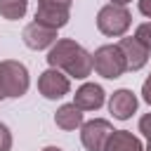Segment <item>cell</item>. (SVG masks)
Here are the masks:
<instances>
[{"label":"cell","instance_id":"30bf717a","mask_svg":"<svg viewBox=\"0 0 151 151\" xmlns=\"http://www.w3.org/2000/svg\"><path fill=\"white\" fill-rule=\"evenodd\" d=\"M104 97H106V92H104L101 85H97V83H83L76 90V94H73V104L80 111H97V109H101Z\"/></svg>","mask_w":151,"mask_h":151},{"label":"cell","instance_id":"277c9868","mask_svg":"<svg viewBox=\"0 0 151 151\" xmlns=\"http://www.w3.org/2000/svg\"><path fill=\"white\" fill-rule=\"evenodd\" d=\"M92 68L101 78H106V80H116V78H120L127 71L125 57L118 50V45H101V47H97L94 54H92Z\"/></svg>","mask_w":151,"mask_h":151},{"label":"cell","instance_id":"7c38bea8","mask_svg":"<svg viewBox=\"0 0 151 151\" xmlns=\"http://www.w3.org/2000/svg\"><path fill=\"white\" fill-rule=\"evenodd\" d=\"M104 151H144V144L137 134H132L127 130H113Z\"/></svg>","mask_w":151,"mask_h":151},{"label":"cell","instance_id":"52a82bcc","mask_svg":"<svg viewBox=\"0 0 151 151\" xmlns=\"http://www.w3.org/2000/svg\"><path fill=\"white\" fill-rule=\"evenodd\" d=\"M21 38H24V45L28 50L38 52V50H47V47H52L57 42V31L50 28V26H42L38 21H31V24L24 26Z\"/></svg>","mask_w":151,"mask_h":151},{"label":"cell","instance_id":"4fadbf2b","mask_svg":"<svg viewBox=\"0 0 151 151\" xmlns=\"http://www.w3.org/2000/svg\"><path fill=\"white\" fill-rule=\"evenodd\" d=\"M54 123H57V127L71 132V130L80 127L85 120H83V111L71 101V104H61V106L57 109V113H54Z\"/></svg>","mask_w":151,"mask_h":151},{"label":"cell","instance_id":"d6986e66","mask_svg":"<svg viewBox=\"0 0 151 151\" xmlns=\"http://www.w3.org/2000/svg\"><path fill=\"white\" fill-rule=\"evenodd\" d=\"M71 2L73 0H38V5H54V7H66V9H71Z\"/></svg>","mask_w":151,"mask_h":151},{"label":"cell","instance_id":"6da1fadb","mask_svg":"<svg viewBox=\"0 0 151 151\" xmlns=\"http://www.w3.org/2000/svg\"><path fill=\"white\" fill-rule=\"evenodd\" d=\"M50 68L64 71L68 78H87L92 73V54L71 38H59L47 52Z\"/></svg>","mask_w":151,"mask_h":151},{"label":"cell","instance_id":"ac0fdd59","mask_svg":"<svg viewBox=\"0 0 151 151\" xmlns=\"http://www.w3.org/2000/svg\"><path fill=\"white\" fill-rule=\"evenodd\" d=\"M142 99L151 106V73L146 76V80H144V85H142Z\"/></svg>","mask_w":151,"mask_h":151},{"label":"cell","instance_id":"9c48e42d","mask_svg":"<svg viewBox=\"0 0 151 151\" xmlns=\"http://www.w3.org/2000/svg\"><path fill=\"white\" fill-rule=\"evenodd\" d=\"M137 106H139V99H137V94H134L132 90H127V87L116 90V92L111 94V99H109V111H111L113 118H118V120L132 118V113L137 111Z\"/></svg>","mask_w":151,"mask_h":151},{"label":"cell","instance_id":"ffe728a7","mask_svg":"<svg viewBox=\"0 0 151 151\" xmlns=\"http://www.w3.org/2000/svg\"><path fill=\"white\" fill-rule=\"evenodd\" d=\"M137 5H139V12L146 19H151V0H137Z\"/></svg>","mask_w":151,"mask_h":151},{"label":"cell","instance_id":"ba28073f","mask_svg":"<svg viewBox=\"0 0 151 151\" xmlns=\"http://www.w3.org/2000/svg\"><path fill=\"white\" fill-rule=\"evenodd\" d=\"M118 50H120L123 57H125L127 71H139V68H144L146 61H149V50H146L134 35H132V38H120V40H118Z\"/></svg>","mask_w":151,"mask_h":151},{"label":"cell","instance_id":"7a4b0ae2","mask_svg":"<svg viewBox=\"0 0 151 151\" xmlns=\"http://www.w3.org/2000/svg\"><path fill=\"white\" fill-rule=\"evenodd\" d=\"M31 78L28 68L17 59L0 61V101L2 99H17L28 92Z\"/></svg>","mask_w":151,"mask_h":151},{"label":"cell","instance_id":"9a60e30c","mask_svg":"<svg viewBox=\"0 0 151 151\" xmlns=\"http://www.w3.org/2000/svg\"><path fill=\"white\" fill-rule=\"evenodd\" d=\"M134 38L151 52V21H144V24H139L137 26V31H134Z\"/></svg>","mask_w":151,"mask_h":151},{"label":"cell","instance_id":"5b68a950","mask_svg":"<svg viewBox=\"0 0 151 151\" xmlns=\"http://www.w3.org/2000/svg\"><path fill=\"white\" fill-rule=\"evenodd\" d=\"M111 132H113V125L106 118H92L80 125V142L87 151H104Z\"/></svg>","mask_w":151,"mask_h":151},{"label":"cell","instance_id":"8992f818","mask_svg":"<svg viewBox=\"0 0 151 151\" xmlns=\"http://www.w3.org/2000/svg\"><path fill=\"white\" fill-rule=\"evenodd\" d=\"M38 92L45 99H61L71 92V80L59 68H47L38 78Z\"/></svg>","mask_w":151,"mask_h":151},{"label":"cell","instance_id":"8fae6325","mask_svg":"<svg viewBox=\"0 0 151 151\" xmlns=\"http://www.w3.org/2000/svg\"><path fill=\"white\" fill-rule=\"evenodd\" d=\"M68 19H71V9H66V7L38 5L35 19H33V21H38V24H42V26H50V28L59 31V28H64V26L68 24Z\"/></svg>","mask_w":151,"mask_h":151},{"label":"cell","instance_id":"44dd1931","mask_svg":"<svg viewBox=\"0 0 151 151\" xmlns=\"http://www.w3.org/2000/svg\"><path fill=\"white\" fill-rule=\"evenodd\" d=\"M109 2H111V5H123V7H125V5L132 2V0H109Z\"/></svg>","mask_w":151,"mask_h":151},{"label":"cell","instance_id":"2e32d148","mask_svg":"<svg viewBox=\"0 0 151 151\" xmlns=\"http://www.w3.org/2000/svg\"><path fill=\"white\" fill-rule=\"evenodd\" d=\"M12 149V132L5 123H0V151H9Z\"/></svg>","mask_w":151,"mask_h":151},{"label":"cell","instance_id":"603a6c76","mask_svg":"<svg viewBox=\"0 0 151 151\" xmlns=\"http://www.w3.org/2000/svg\"><path fill=\"white\" fill-rule=\"evenodd\" d=\"M144 151H151V137H149V142H146V146H144Z\"/></svg>","mask_w":151,"mask_h":151},{"label":"cell","instance_id":"e0dca14e","mask_svg":"<svg viewBox=\"0 0 151 151\" xmlns=\"http://www.w3.org/2000/svg\"><path fill=\"white\" fill-rule=\"evenodd\" d=\"M137 127H139V132L149 139V137H151V113H144V116L139 118V125H137Z\"/></svg>","mask_w":151,"mask_h":151},{"label":"cell","instance_id":"3957f363","mask_svg":"<svg viewBox=\"0 0 151 151\" xmlns=\"http://www.w3.org/2000/svg\"><path fill=\"white\" fill-rule=\"evenodd\" d=\"M132 24V14L123 5H104L97 12V28L109 38H123Z\"/></svg>","mask_w":151,"mask_h":151},{"label":"cell","instance_id":"7402d4cb","mask_svg":"<svg viewBox=\"0 0 151 151\" xmlns=\"http://www.w3.org/2000/svg\"><path fill=\"white\" fill-rule=\"evenodd\" d=\"M42 151H61V149H59V146H45Z\"/></svg>","mask_w":151,"mask_h":151},{"label":"cell","instance_id":"5bb4252c","mask_svg":"<svg viewBox=\"0 0 151 151\" xmlns=\"http://www.w3.org/2000/svg\"><path fill=\"white\" fill-rule=\"evenodd\" d=\"M26 9H28V0H0V17L2 19L17 21L26 14Z\"/></svg>","mask_w":151,"mask_h":151}]
</instances>
